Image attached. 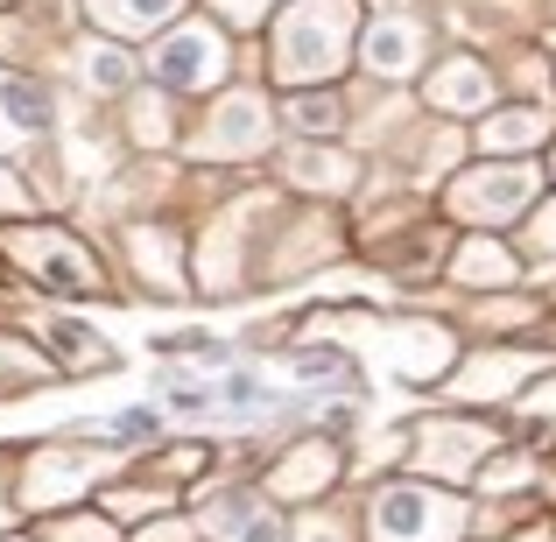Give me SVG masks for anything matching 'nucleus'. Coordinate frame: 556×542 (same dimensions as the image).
<instances>
[{
	"instance_id": "nucleus-3",
	"label": "nucleus",
	"mask_w": 556,
	"mask_h": 542,
	"mask_svg": "<svg viewBox=\"0 0 556 542\" xmlns=\"http://www.w3.org/2000/svg\"><path fill=\"white\" fill-rule=\"evenodd\" d=\"M529 198H535V169H521V163L458 177V212H472V218H515Z\"/></svg>"
},
{
	"instance_id": "nucleus-14",
	"label": "nucleus",
	"mask_w": 556,
	"mask_h": 542,
	"mask_svg": "<svg viewBox=\"0 0 556 542\" xmlns=\"http://www.w3.org/2000/svg\"><path fill=\"white\" fill-rule=\"evenodd\" d=\"M254 121H261L254 99H232V106L218 113V149H247V141H254Z\"/></svg>"
},
{
	"instance_id": "nucleus-19",
	"label": "nucleus",
	"mask_w": 556,
	"mask_h": 542,
	"mask_svg": "<svg viewBox=\"0 0 556 542\" xmlns=\"http://www.w3.org/2000/svg\"><path fill=\"white\" fill-rule=\"evenodd\" d=\"M521 542H543V535H521Z\"/></svg>"
},
{
	"instance_id": "nucleus-8",
	"label": "nucleus",
	"mask_w": 556,
	"mask_h": 542,
	"mask_svg": "<svg viewBox=\"0 0 556 542\" xmlns=\"http://www.w3.org/2000/svg\"><path fill=\"white\" fill-rule=\"evenodd\" d=\"M479 141H486V149H535V141H543V113H535V106L493 113V121L479 127Z\"/></svg>"
},
{
	"instance_id": "nucleus-6",
	"label": "nucleus",
	"mask_w": 556,
	"mask_h": 542,
	"mask_svg": "<svg viewBox=\"0 0 556 542\" xmlns=\"http://www.w3.org/2000/svg\"><path fill=\"white\" fill-rule=\"evenodd\" d=\"M422 56V28L402 22V14H388V22L367 28V71H380V78H408Z\"/></svg>"
},
{
	"instance_id": "nucleus-2",
	"label": "nucleus",
	"mask_w": 556,
	"mask_h": 542,
	"mask_svg": "<svg viewBox=\"0 0 556 542\" xmlns=\"http://www.w3.org/2000/svg\"><path fill=\"white\" fill-rule=\"evenodd\" d=\"M458 507L422 487H394L374 501V542H458Z\"/></svg>"
},
{
	"instance_id": "nucleus-7",
	"label": "nucleus",
	"mask_w": 556,
	"mask_h": 542,
	"mask_svg": "<svg viewBox=\"0 0 556 542\" xmlns=\"http://www.w3.org/2000/svg\"><path fill=\"white\" fill-rule=\"evenodd\" d=\"M437 458V472H472V458L486 451V437L479 430H458V423H444V430H430V444H422Z\"/></svg>"
},
{
	"instance_id": "nucleus-16",
	"label": "nucleus",
	"mask_w": 556,
	"mask_h": 542,
	"mask_svg": "<svg viewBox=\"0 0 556 542\" xmlns=\"http://www.w3.org/2000/svg\"><path fill=\"white\" fill-rule=\"evenodd\" d=\"M289 121H296L303 135H331V127H339V106H331V99H296Z\"/></svg>"
},
{
	"instance_id": "nucleus-1",
	"label": "nucleus",
	"mask_w": 556,
	"mask_h": 542,
	"mask_svg": "<svg viewBox=\"0 0 556 542\" xmlns=\"http://www.w3.org/2000/svg\"><path fill=\"white\" fill-rule=\"evenodd\" d=\"M345 14L353 0H317L282 22V78H325L345 50Z\"/></svg>"
},
{
	"instance_id": "nucleus-12",
	"label": "nucleus",
	"mask_w": 556,
	"mask_h": 542,
	"mask_svg": "<svg viewBox=\"0 0 556 542\" xmlns=\"http://www.w3.org/2000/svg\"><path fill=\"white\" fill-rule=\"evenodd\" d=\"M458 275H465V282H507V275H515V261H507L501 247L472 240V247H465V254H458Z\"/></svg>"
},
{
	"instance_id": "nucleus-17",
	"label": "nucleus",
	"mask_w": 556,
	"mask_h": 542,
	"mask_svg": "<svg viewBox=\"0 0 556 542\" xmlns=\"http://www.w3.org/2000/svg\"><path fill=\"white\" fill-rule=\"evenodd\" d=\"M85 78H92L99 92H113V85H127V56L121 50H92L85 56Z\"/></svg>"
},
{
	"instance_id": "nucleus-18",
	"label": "nucleus",
	"mask_w": 556,
	"mask_h": 542,
	"mask_svg": "<svg viewBox=\"0 0 556 542\" xmlns=\"http://www.w3.org/2000/svg\"><path fill=\"white\" fill-rule=\"evenodd\" d=\"M296 374L303 380H345V360L331 345H311V353H296Z\"/></svg>"
},
{
	"instance_id": "nucleus-9",
	"label": "nucleus",
	"mask_w": 556,
	"mask_h": 542,
	"mask_svg": "<svg viewBox=\"0 0 556 542\" xmlns=\"http://www.w3.org/2000/svg\"><path fill=\"white\" fill-rule=\"evenodd\" d=\"M212 529L226 535V542H275V515H261L254 501H226Z\"/></svg>"
},
{
	"instance_id": "nucleus-11",
	"label": "nucleus",
	"mask_w": 556,
	"mask_h": 542,
	"mask_svg": "<svg viewBox=\"0 0 556 542\" xmlns=\"http://www.w3.org/2000/svg\"><path fill=\"white\" fill-rule=\"evenodd\" d=\"M92 8H99V22H113V28H155V22L177 14V0H92Z\"/></svg>"
},
{
	"instance_id": "nucleus-10",
	"label": "nucleus",
	"mask_w": 556,
	"mask_h": 542,
	"mask_svg": "<svg viewBox=\"0 0 556 542\" xmlns=\"http://www.w3.org/2000/svg\"><path fill=\"white\" fill-rule=\"evenodd\" d=\"M430 99L437 106H486V71L479 64H451L444 78L430 85Z\"/></svg>"
},
{
	"instance_id": "nucleus-13",
	"label": "nucleus",
	"mask_w": 556,
	"mask_h": 542,
	"mask_svg": "<svg viewBox=\"0 0 556 542\" xmlns=\"http://www.w3.org/2000/svg\"><path fill=\"white\" fill-rule=\"evenodd\" d=\"M50 339L64 345V360H78V366H99V360H106V339H99V331H85V325H64V317L50 325Z\"/></svg>"
},
{
	"instance_id": "nucleus-15",
	"label": "nucleus",
	"mask_w": 556,
	"mask_h": 542,
	"mask_svg": "<svg viewBox=\"0 0 556 542\" xmlns=\"http://www.w3.org/2000/svg\"><path fill=\"white\" fill-rule=\"evenodd\" d=\"M311 479H317V487H325V479H331V451H325V444H303L296 458H289L282 487H311Z\"/></svg>"
},
{
	"instance_id": "nucleus-4",
	"label": "nucleus",
	"mask_w": 556,
	"mask_h": 542,
	"mask_svg": "<svg viewBox=\"0 0 556 542\" xmlns=\"http://www.w3.org/2000/svg\"><path fill=\"white\" fill-rule=\"evenodd\" d=\"M14 254H22L28 268L42 275V282L71 289V297H78V289H99V268L64 240V232H14Z\"/></svg>"
},
{
	"instance_id": "nucleus-5",
	"label": "nucleus",
	"mask_w": 556,
	"mask_h": 542,
	"mask_svg": "<svg viewBox=\"0 0 556 542\" xmlns=\"http://www.w3.org/2000/svg\"><path fill=\"white\" fill-rule=\"evenodd\" d=\"M218 64H226V50H218L212 28H184V36H169L155 50V78L163 85H212Z\"/></svg>"
}]
</instances>
